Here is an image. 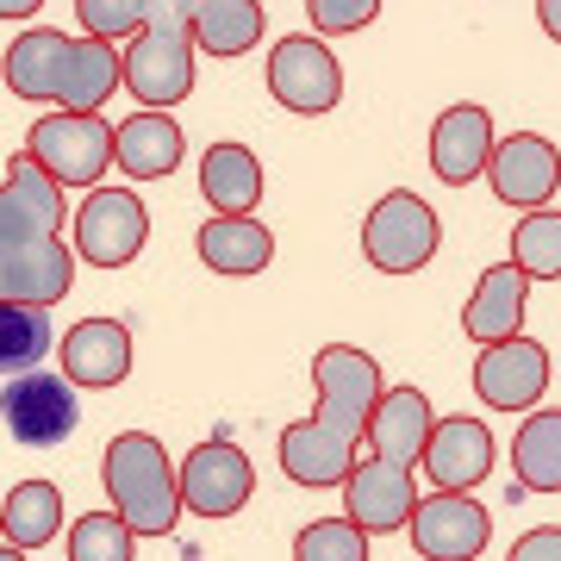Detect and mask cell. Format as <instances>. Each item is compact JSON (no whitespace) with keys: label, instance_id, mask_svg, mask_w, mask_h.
I'll return each mask as SVG.
<instances>
[{"label":"cell","instance_id":"obj_4","mask_svg":"<svg viewBox=\"0 0 561 561\" xmlns=\"http://www.w3.org/2000/svg\"><path fill=\"white\" fill-rule=\"evenodd\" d=\"M25 150L50 169L57 187H94L113 169V125L101 113H50L32 125Z\"/></svg>","mask_w":561,"mask_h":561},{"label":"cell","instance_id":"obj_24","mask_svg":"<svg viewBox=\"0 0 561 561\" xmlns=\"http://www.w3.org/2000/svg\"><path fill=\"white\" fill-rule=\"evenodd\" d=\"M181 125L169 113H131L125 125H113V162L131 181H162L181 169Z\"/></svg>","mask_w":561,"mask_h":561},{"label":"cell","instance_id":"obj_26","mask_svg":"<svg viewBox=\"0 0 561 561\" xmlns=\"http://www.w3.org/2000/svg\"><path fill=\"white\" fill-rule=\"evenodd\" d=\"M62 530V493L50 481H20L0 500V537L13 549H44Z\"/></svg>","mask_w":561,"mask_h":561},{"label":"cell","instance_id":"obj_14","mask_svg":"<svg viewBox=\"0 0 561 561\" xmlns=\"http://www.w3.org/2000/svg\"><path fill=\"white\" fill-rule=\"evenodd\" d=\"M542 387H549V350L518 337L505 343H486L481 362H474V393H481L493 412H530L542 400Z\"/></svg>","mask_w":561,"mask_h":561},{"label":"cell","instance_id":"obj_7","mask_svg":"<svg viewBox=\"0 0 561 561\" xmlns=\"http://www.w3.org/2000/svg\"><path fill=\"white\" fill-rule=\"evenodd\" d=\"M150 238V213L131 187H94L76 213V256L88 268H125Z\"/></svg>","mask_w":561,"mask_h":561},{"label":"cell","instance_id":"obj_13","mask_svg":"<svg viewBox=\"0 0 561 561\" xmlns=\"http://www.w3.org/2000/svg\"><path fill=\"white\" fill-rule=\"evenodd\" d=\"M486 181H493V194H500L505 206L537 213V206L556 201V187H561V150L549 138H537V131L500 138L493 157H486Z\"/></svg>","mask_w":561,"mask_h":561},{"label":"cell","instance_id":"obj_18","mask_svg":"<svg viewBox=\"0 0 561 561\" xmlns=\"http://www.w3.org/2000/svg\"><path fill=\"white\" fill-rule=\"evenodd\" d=\"M356 443L350 431L324 419H300L280 431V474L300 486H343V474L356 468Z\"/></svg>","mask_w":561,"mask_h":561},{"label":"cell","instance_id":"obj_8","mask_svg":"<svg viewBox=\"0 0 561 561\" xmlns=\"http://www.w3.org/2000/svg\"><path fill=\"white\" fill-rule=\"evenodd\" d=\"M0 419H7V431L20 443H32V449H57L81 419L76 381L69 375H44V368L13 375V381L0 387Z\"/></svg>","mask_w":561,"mask_h":561},{"label":"cell","instance_id":"obj_10","mask_svg":"<svg viewBox=\"0 0 561 561\" xmlns=\"http://www.w3.org/2000/svg\"><path fill=\"white\" fill-rule=\"evenodd\" d=\"M76 287V243L50 238H25V243H0V306H50Z\"/></svg>","mask_w":561,"mask_h":561},{"label":"cell","instance_id":"obj_6","mask_svg":"<svg viewBox=\"0 0 561 561\" xmlns=\"http://www.w3.org/2000/svg\"><path fill=\"white\" fill-rule=\"evenodd\" d=\"M175 486H181V505H187L194 518H231V512H243L250 493H256V468H250V456H243L231 437H206L181 456Z\"/></svg>","mask_w":561,"mask_h":561},{"label":"cell","instance_id":"obj_35","mask_svg":"<svg viewBox=\"0 0 561 561\" xmlns=\"http://www.w3.org/2000/svg\"><path fill=\"white\" fill-rule=\"evenodd\" d=\"M194 13H201V0H144V32L194 38Z\"/></svg>","mask_w":561,"mask_h":561},{"label":"cell","instance_id":"obj_30","mask_svg":"<svg viewBox=\"0 0 561 561\" xmlns=\"http://www.w3.org/2000/svg\"><path fill=\"white\" fill-rule=\"evenodd\" d=\"M512 262L530 280H561V213L537 206L512 225Z\"/></svg>","mask_w":561,"mask_h":561},{"label":"cell","instance_id":"obj_22","mask_svg":"<svg viewBox=\"0 0 561 561\" xmlns=\"http://www.w3.org/2000/svg\"><path fill=\"white\" fill-rule=\"evenodd\" d=\"M524 294H530V275H524L518 262H500V268H486L481 287L468 294L461 306V331L474 343H505L524 331Z\"/></svg>","mask_w":561,"mask_h":561},{"label":"cell","instance_id":"obj_29","mask_svg":"<svg viewBox=\"0 0 561 561\" xmlns=\"http://www.w3.org/2000/svg\"><path fill=\"white\" fill-rule=\"evenodd\" d=\"M50 319H44V306H0V375L13 381V375H32L44 356H50Z\"/></svg>","mask_w":561,"mask_h":561},{"label":"cell","instance_id":"obj_2","mask_svg":"<svg viewBox=\"0 0 561 561\" xmlns=\"http://www.w3.org/2000/svg\"><path fill=\"white\" fill-rule=\"evenodd\" d=\"M101 481L113 493L119 512L138 537H169L181 524V486H175V461L150 431H119L101 456Z\"/></svg>","mask_w":561,"mask_h":561},{"label":"cell","instance_id":"obj_17","mask_svg":"<svg viewBox=\"0 0 561 561\" xmlns=\"http://www.w3.org/2000/svg\"><path fill=\"white\" fill-rule=\"evenodd\" d=\"M343 505H350V524L356 530H405L412 505H419V481L412 468L400 461H381V456H362L350 474H343Z\"/></svg>","mask_w":561,"mask_h":561},{"label":"cell","instance_id":"obj_21","mask_svg":"<svg viewBox=\"0 0 561 561\" xmlns=\"http://www.w3.org/2000/svg\"><path fill=\"white\" fill-rule=\"evenodd\" d=\"M62 375L81 387H119L131 375V331L119 319H81L62 337Z\"/></svg>","mask_w":561,"mask_h":561},{"label":"cell","instance_id":"obj_23","mask_svg":"<svg viewBox=\"0 0 561 561\" xmlns=\"http://www.w3.org/2000/svg\"><path fill=\"white\" fill-rule=\"evenodd\" d=\"M194 243H201V262L213 275H262L275 262V231L256 225L250 213H213L194 231Z\"/></svg>","mask_w":561,"mask_h":561},{"label":"cell","instance_id":"obj_16","mask_svg":"<svg viewBox=\"0 0 561 561\" xmlns=\"http://www.w3.org/2000/svg\"><path fill=\"white\" fill-rule=\"evenodd\" d=\"M50 231H62V187L32 150H20L0 181V243L50 238Z\"/></svg>","mask_w":561,"mask_h":561},{"label":"cell","instance_id":"obj_27","mask_svg":"<svg viewBox=\"0 0 561 561\" xmlns=\"http://www.w3.org/2000/svg\"><path fill=\"white\" fill-rule=\"evenodd\" d=\"M262 32H268V20L256 0H201V13H194V44L206 57H243L262 44Z\"/></svg>","mask_w":561,"mask_h":561},{"label":"cell","instance_id":"obj_11","mask_svg":"<svg viewBox=\"0 0 561 561\" xmlns=\"http://www.w3.org/2000/svg\"><path fill=\"white\" fill-rule=\"evenodd\" d=\"M119 88H131L150 113L187 101V94H194V38H175V32H138L131 50L119 57Z\"/></svg>","mask_w":561,"mask_h":561},{"label":"cell","instance_id":"obj_38","mask_svg":"<svg viewBox=\"0 0 561 561\" xmlns=\"http://www.w3.org/2000/svg\"><path fill=\"white\" fill-rule=\"evenodd\" d=\"M44 0H0V20H32Z\"/></svg>","mask_w":561,"mask_h":561},{"label":"cell","instance_id":"obj_32","mask_svg":"<svg viewBox=\"0 0 561 561\" xmlns=\"http://www.w3.org/2000/svg\"><path fill=\"white\" fill-rule=\"evenodd\" d=\"M294 561H368V530L350 518H312L294 537Z\"/></svg>","mask_w":561,"mask_h":561},{"label":"cell","instance_id":"obj_5","mask_svg":"<svg viewBox=\"0 0 561 561\" xmlns=\"http://www.w3.org/2000/svg\"><path fill=\"white\" fill-rule=\"evenodd\" d=\"M312 387H319V412L312 419L337 424L350 437H368V412L381 400V362L356 350V343H324L312 356Z\"/></svg>","mask_w":561,"mask_h":561},{"label":"cell","instance_id":"obj_12","mask_svg":"<svg viewBox=\"0 0 561 561\" xmlns=\"http://www.w3.org/2000/svg\"><path fill=\"white\" fill-rule=\"evenodd\" d=\"M412 549L424 561H481L486 537H493V518L468 493H431V500L412 505Z\"/></svg>","mask_w":561,"mask_h":561},{"label":"cell","instance_id":"obj_31","mask_svg":"<svg viewBox=\"0 0 561 561\" xmlns=\"http://www.w3.org/2000/svg\"><path fill=\"white\" fill-rule=\"evenodd\" d=\"M131 542L138 530L119 512H81L69 524V561H131Z\"/></svg>","mask_w":561,"mask_h":561},{"label":"cell","instance_id":"obj_33","mask_svg":"<svg viewBox=\"0 0 561 561\" xmlns=\"http://www.w3.org/2000/svg\"><path fill=\"white\" fill-rule=\"evenodd\" d=\"M88 38H125V32H144V0H76Z\"/></svg>","mask_w":561,"mask_h":561},{"label":"cell","instance_id":"obj_3","mask_svg":"<svg viewBox=\"0 0 561 561\" xmlns=\"http://www.w3.org/2000/svg\"><path fill=\"white\" fill-rule=\"evenodd\" d=\"M437 243H443V219L405 187L381 194L368 206V219H362V256L381 275H419L424 262L437 256Z\"/></svg>","mask_w":561,"mask_h":561},{"label":"cell","instance_id":"obj_9","mask_svg":"<svg viewBox=\"0 0 561 561\" xmlns=\"http://www.w3.org/2000/svg\"><path fill=\"white\" fill-rule=\"evenodd\" d=\"M268 94H275L287 113H306L319 119L343 101V69L331 57L324 38H280L275 57H268Z\"/></svg>","mask_w":561,"mask_h":561},{"label":"cell","instance_id":"obj_1","mask_svg":"<svg viewBox=\"0 0 561 561\" xmlns=\"http://www.w3.org/2000/svg\"><path fill=\"white\" fill-rule=\"evenodd\" d=\"M7 88L20 101H57L62 113H101L119 88V50L106 38H69V32H20L7 50Z\"/></svg>","mask_w":561,"mask_h":561},{"label":"cell","instance_id":"obj_15","mask_svg":"<svg viewBox=\"0 0 561 561\" xmlns=\"http://www.w3.org/2000/svg\"><path fill=\"white\" fill-rule=\"evenodd\" d=\"M424 481L437 486V493H474V486L493 474V431L481 419H437L431 424V443H424Z\"/></svg>","mask_w":561,"mask_h":561},{"label":"cell","instance_id":"obj_39","mask_svg":"<svg viewBox=\"0 0 561 561\" xmlns=\"http://www.w3.org/2000/svg\"><path fill=\"white\" fill-rule=\"evenodd\" d=\"M0 561H25V549H0Z\"/></svg>","mask_w":561,"mask_h":561},{"label":"cell","instance_id":"obj_37","mask_svg":"<svg viewBox=\"0 0 561 561\" xmlns=\"http://www.w3.org/2000/svg\"><path fill=\"white\" fill-rule=\"evenodd\" d=\"M537 20H542V32L561 44V0H537Z\"/></svg>","mask_w":561,"mask_h":561},{"label":"cell","instance_id":"obj_36","mask_svg":"<svg viewBox=\"0 0 561 561\" xmlns=\"http://www.w3.org/2000/svg\"><path fill=\"white\" fill-rule=\"evenodd\" d=\"M505 561H561V530H549V524H542V530H530V537H518Z\"/></svg>","mask_w":561,"mask_h":561},{"label":"cell","instance_id":"obj_20","mask_svg":"<svg viewBox=\"0 0 561 561\" xmlns=\"http://www.w3.org/2000/svg\"><path fill=\"white\" fill-rule=\"evenodd\" d=\"M431 400L419 387H381V400L368 412V443L381 461H400V468H419L424 443H431Z\"/></svg>","mask_w":561,"mask_h":561},{"label":"cell","instance_id":"obj_25","mask_svg":"<svg viewBox=\"0 0 561 561\" xmlns=\"http://www.w3.org/2000/svg\"><path fill=\"white\" fill-rule=\"evenodd\" d=\"M201 194L213 213H256L262 201V162L250 144H213L201 157Z\"/></svg>","mask_w":561,"mask_h":561},{"label":"cell","instance_id":"obj_19","mask_svg":"<svg viewBox=\"0 0 561 561\" xmlns=\"http://www.w3.org/2000/svg\"><path fill=\"white\" fill-rule=\"evenodd\" d=\"M493 119H486V106L461 101L449 106L437 125H431V169H437V181H449V187H468V181L486 175V157H493Z\"/></svg>","mask_w":561,"mask_h":561},{"label":"cell","instance_id":"obj_34","mask_svg":"<svg viewBox=\"0 0 561 561\" xmlns=\"http://www.w3.org/2000/svg\"><path fill=\"white\" fill-rule=\"evenodd\" d=\"M306 13H312V32H368L375 13H381V0H306Z\"/></svg>","mask_w":561,"mask_h":561},{"label":"cell","instance_id":"obj_28","mask_svg":"<svg viewBox=\"0 0 561 561\" xmlns=\"http://www.w3.org/2000/svg\"><path fill=\"white\" fill-rule=\"evenodd\" d=\"M512 468L530 493H561V412H530L512 437Z\"/></svg>","mask_w":561,"mask_h":561}]
</instances>
